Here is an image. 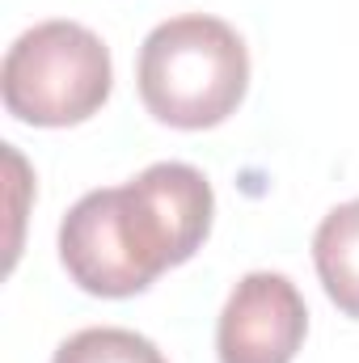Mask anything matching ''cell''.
<instances>
[{
	"instance_id": "cell-1",
	"label": "cell",
	"mask_w": 359,
	"mask_h": 363,
	"mask_svg": "<svg viewBox=\"0 0 359 363\" xmlns=\"http://www.w3.org/2000/svg\"><path fill=\"white\" fill-rule=\"evenodd\" d=\"M136 81L153 118L182 131H203L241 106L250 55L228 21L186 13L161 21L144 38Z\"/></svg>"
},
{
	"instance_id": "cell-2",
	"label": "cell",
	"mask_w": 359,
	"mask_h": 363,
	"mask_svg": "<svg viewBox=\"0 0 359 363\" xmlns=\"http://www.w3.org/2000/svg\"><path fill=\"white\" fill-rule=\"evenodd\" d=\"M110 51L77 21H43L26 30L0 68L4 110L34 127H72L110 97Z\"/></svg>"
},
{
	"instance_id": "cell-3",
	"label": "cell",
	"mask_w": 359,
	"mask_h": 363,
	"mask_svg": "<svg viewBox=\"0 0 359 363\" xmlns=\"http://www.w3.org/2000/svg\"><path fill=\"white\" fill-rule=\"evenodd\" d=\"M60 258L68 274L93 291V296H136L144 291L161 267L148 254L123 186L114 190H89L60 224Z\"/></svg>"
},
{
	"instance_id": "cell-4",
	"label": "cell",
	"mask_w": 359,
	"mask_h": 363,
	"mask_svg": "<svg viewBox=\"0 0 359 363\" xmlns=\"http://www.w3.org/2000/svg\"><path fill=\"white\" fill-rule=\"evenodd\" d=\"M309 330V308L287 274H245L216 325L220 363H292Z\"/></svg>"
},
{
	"instance_id": "cell-5",
	"label": "cell",
	"mask_w": 359,
	"mask_h": 363,
	"mask_svg": "<svg viewBox=\"0 0 359 363\" xmlns=\"http://www.w3.org/2000/svg\"><path fill=\"white\" fill-rule=\"evenodd\" d=\"M123 194H127L131 220H136L148 254L161 262V271L186 262L203 245L216 203H211L207 178L194 165H182V161L148 165L136 182L123 186Z\"/></svg>"
},
{
	"instance_id": "cell-6",
	"label": "cell",
	"mask_w": 359,
	"mask_h": 363,
	"mask_svg": "<svg viewBox=\"0 0 359 363\" xmlns=\"http://www.w3.org/2000/svg\"><path fill=\"white\" fill-rule=\"evenodd\" d=\"M313 262L326 296L359 321V199L334 207L321 220L313 237Z\"/></svg>"
},
{
	"instance_id": "cell-7",
	"label": "cell",
	"mask_w": 359,
	"mask_h": 363,
	"mask_svg": "<svg viewBox=\"0 0 359 363\" xmlns=\"http://www.w3.org/2000/svg\"><path fill=\"white\" fill-rule=\"evenodd\" d=\"M51 363H165V355L136 330H114V325H97L72 334Z\"/></svg>"
}]
</instances>
